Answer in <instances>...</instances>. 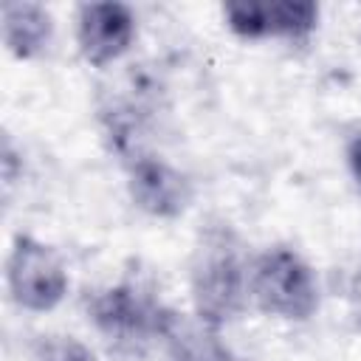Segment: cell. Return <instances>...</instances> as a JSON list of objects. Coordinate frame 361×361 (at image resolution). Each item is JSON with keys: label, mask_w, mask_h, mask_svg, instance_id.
I'll return each mask as SVG.
<instances>
[{"label": "cell", "mask_w": 361, "mask_h": 361, "mask_svg": "<svg viewBox=\"0 0 361 361\" xmlns=\"http://www.w3.org/2000/svg\"><path fill=\"white\" fill-rule=\"evenodd\" d=\"M251 259L226 220H209L197 228L189 257V296L200 322L220 330L248 307Z\"/></svg>", "instance_id": "1"}, {"label": "cell", "mask_w": 361, "mask_h": 361, "mask_svg": "<svg viewBox=\"0 0 361 361\" xmlns=\"http://www.w3.org/2000/svg\"><path fill=\"white\" fill-rule=\"evenodd\" d=\"M251 302L276 319L307 322L319 310V279L305 257L288 245H271L251 259Z\"/></svg>", "instance_id": "2"}, {"label": "cell", "mask_w": 361, "mask_h": 361, "mask_svg": "<svg viewBox=\"0 0 361 361\" xmlns=\"http://www.w3.org/2000/svg\"><path fill=\"white\" fill-rule=\"evenodd\" d=\"M164 310L166 305L135 282L110 285L87 299L90 324L110 344V350L121 355H144L152 344H158Z\"/></svg>", "instance_id": "3"}, {"label": "cell", "mask_w": 361, "mask_h": 361, "mask_svg": "<svg viewBox=\"0 0 361 361\" xmlns=\"http://www.w3.org/2000/svg\"><path fill=\"white\" fill-rule=\"evenodd\" d=\"M6 285L23 310L48 313L68 293V268L51 245L31 234H17L6 259Z\"/></svg>", "instance_id": "4"}, {"label": "cell", "mask_w": 361, "mask_h": 361, "mask_svg": "<svg viewBox=\"0 0 361 361\" xmlns=\"http://www.w3.org/2000/svg\"><path fill=\"white\" fill-rule=\"evenodd\" d=\"M124 166H127V192L133 203L149 217L172 220L180 217L192 203V192H195L192 180L166 158L147 149L124 161Z\"/></svg>", "instance_id": "5"}, {"label": "cell", "mask_w": 361, "mask_h": 361, "mask_svg": "<svg viewBox=\"0 0 361 361\" xmlns=\"http://www.w3.org/2000/svg\"><path fill=\"white\" fill-rule=\"evenodd\" d=\"M226 25L243 39H302L319 23V6L307 0H231L223 6Z\"/></svg>", "instance_id": "6"}, {"label": "cell", "mask_w": 361, "mask_h": 361, "mask_svg": "<svg viewBox=\"0 0 361 361\" xmlns=\"http://www.w3.org/2000/svg\"><path fill=\"white\" fill-rule=\"evenodd\" d=\"M135 39V17L130 6L104 0V3H85L76 11V45L79 54L104 68L121 59Z\"/></svg>", "instance_id": "7"}, {"label": "cell", "mask_w": 361, "mask_h": 361, "mask_svg": "<svg viewBox=\"0 0 361 361\" xmlns=\"http://www.w3.org/2000/svg\"><path fill=\"white\" fill-rule=\"evenodd\" d=\"M158 344L169 361H245L231 353L217 327L200 322L195 313L186 316L172 307L164 310Z\"/></svg>", "instance_id": "8"}, {"label": "cell", "mask_w": 361, "mask_h": 361, "mask_svg": "<svg viewBox=\"0 0 361 361\" xmlns=\"http://www.w3.org/2000/svg\"><path fill=\"white\" fill-rule=\"evenodd\" d=\"M3 42L17 59H34L54 39V17L37 3H3Z\"/></svg>", "instance_id": "9"}, {"label": "cell", "mask_w": 361, "mask_h": 361, "mask_svg": "<svg viewBox=\"0 0 361 361\" xmlns=\"http://www.w3.org/2000/svg\"><path fill=\"white\" fill-rule=\"evenodd\" d=\"M31 361H96L93 350L79 341L76 336L65 333H45L34 341Z\"/></svg>", "instance_id": "10"}, {"label": "cell", "mask_w": 361, "mask_h": 361, "mask_svg": "<svg viewBox=\"0 0 361 361\" xmlns=\"http://www.w3.org/2000/svg\"><path fill=\"white\" fill-rule=\"evenodd\" d=\"M344 155H347V166H350L355 183L361 186V130H358L355 135L347 138V149H344Z\"/></svg>", "instance_id": "11"}]
</instances>
